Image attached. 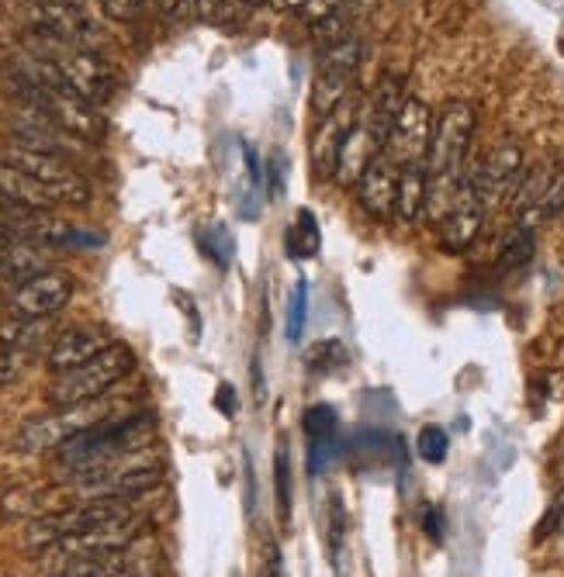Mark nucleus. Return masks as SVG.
Returning a JSON list of instances; mask_svg holds the SVG:
<instances>
[{
  "instance_id": "obj_18",
  "label": "nucleus",
  "mask_w": 564,
  "mask_h": 577,
  "mask_svg": "<svg viewBox=\"0 0 564 577\" xmlns=\"http://www.w3.org/2000/svg\"><path fill=\"white\" fill-rule=\"evenodd\" d=\"M429 197V170L426 163H405L399 166V194H395V215L405 221H416L426 211Z\"/></svg>"
},
{
  "instance_id": "obj_16",
  "label": "nucleus",
  "mask_w": 564,
  "mask_h": 577,
  "mask_svg": "<svg viewBox=\"0 0 564 577\" xmlns=\"http://www.w3.org/2000/svg\"><path fill=\"white\" fill-rule=\"evenodd\" d=\"M0 194H4L8 201L21 211H49L53 208L49 187L42 181H35L32 173L18 170L4 160H0Z\"/></svg>"
},
{
  "instance_id": "obj_1",
  "label": "nucleus",
  "mask_w": 564,
  "mask_h": 577,
  "mask_svg": "<svg viewBox=\"0 0 564 577\" xmlns=\"http://www.w3.org/2000/svg\"><path fill=\"white\" fill-rule=\"evenodd\" d=\"M133 367H136L133 349L122 343H112L107 349H101L94 360H87L67 373H56L49 384V402L56 408L87 405V402H94V397H101L104 391H112Z\"/></svg>"
},
{
  "instance_id": "obj_29",
  "label": "nucleus",
  "mask_w": 564,
  "mask_h": 577,
  "mask_svg": "<svg viewBox=\"0 0 564 577\" xmlns=\"http://www.w3.org/2000/svg\"><path fill=\"white\" fill-rule=\"evenodd\" d=\"M447 450H450L447 429L426 426V429L419 432V457H423L426 463H444V460H447Z\"/></svg>"
},
{
  "instance_id": "obj_14",
  "label": "nucleus",
  "mask_w": 564,
  "mask_h": 577,
  "mask_svg": "<svg viewBox=\"0 0 564 577\" xmlns=\"http://www.w3.org/2000/svg\"><path fill=\"white\" fill-rule=\"evenodd\" d=\"M381 152L378 139H375V131L367 128V122H354L350 131H346V139L339 146V157H336V170L333 176L343 184V187H357L360 181V173L367 170V163H371L375 157Z\"/></svg>"
},
{
  "instance_id": "obj_43",
  "label": "nucleus",
  "mask_w": 564,
  "mask_h": 577,
  "mask_svg": "<svg viewBox=\"0 0 564 577\" xmlns=\"http://www.w3.org/2000/svg\"><path fill=\"white\" fill-rule=\"evenodd\" d=\"M14 239V232H11V226H8V221H0V250H4L8 246V242Z\"/></svg>"
},
{
  "instance_id": "obj_44",
  "label": "nucleus",
  "mask_w": 564,
  "mask_h": 577,
  "mask_svg": "<svg viewBox=\"0 0 564 577\" xmlns=\"http://www.w3.org/2000/svg\"><path fill=\"white\" fill-rule=\"evenodd\" d=\"M250 8H260V4H271V0H246Z\"/></svg>"
},
{
  "instance_id": "obj_39",
  "label": "nucleus",
  "mask_w": 564,
  "mask_h": 577,
  "mask_svg": "<svg viewBox=\"0 0 564 577\" xmlns=\"http://www.w3.org/2000/svg\"><path fill=\"white\" fill-rule=\"evenodd\" d=\"M219 408H222V415H235V391L229 384L219 388Z\"/></svg>"
},
{
  "instance_id": "obj_20",
  "label": "nucleus",
  "mask_w": 564,
  "mask_h": 577,
  "mask_svg": "<svg viewBox=\"0 0 564 577\" xmlns=\"http://www.w3.org/2000/svg\"><path fill=\"white\" fill-rule=\"evenodd\" d=\"M346 131H350V122H346L343 115V104L333 111V115H325L319 131H315V139H312V152H315V170L325 173V176H333L336 170V157H339V146L346 139Z\"/></svg>"
},
{
  "instance_id": "obj_11",
  "label": "nucleus",
  "mask_w": 564,
  "mask_h": 577,
  "mask_svg": "<svg viewBox=\"0 0 564 577\" xmlns=\"http://www.w3.org/2000/svg\"><path fill=\"white\" fill-rule=\"evenodd\" d=\"M519 173H523V149H519L516 142H503V146H495L488 152L485 163L479 166V173L471 176V184L488 208L492 201H498V197H506L513 191Z\"/></svg>"
},
{
  "instance_id": "obj_33",
  "label": "nucleus",
  "mask_w": 564,
  "mask_h": 577,
  "mask_svg": "<svg viewBox=\"0 0 564 577\" xmlns=\"http://www.w3.org/2000/svg\"><path fill=\"white\" fill-rule=\"evenodd\" d=\"M25 363H28V353L0 346V384H11V381H18L21 370H25Z\"/></svg>"
},
{
  "instance_id": "obj_27",
  "label": "nucleus",
  "mask_w": 564,
  "mask_h": 577,
  "mask_svg": "<svg viewBox=\"0 0 564 577\" xmlns=\"http://www.w3.org/2000/svg\"><path fill=\"white\" fill-rule=\"evenodd\" d=\"M564 211V173H554V181H551V187H548V194H544V201L537 205V211L533 215H527L519 226H533V221H544V218H554V215H561Z\"/></svg>"
},
{
  "instance_id": "obj_8",
  "label": "nucleus",
  "mask_w": 564,
  "mask_h": 577,
  "mask_svg": "<svg viewBox=\"0 0 564 577\" xmlns=\"http://www.w3.org/2000/svg\"><path fill=\"white\" fill-rule=\"evenodd\" d=\"M73 277L70 274H59V270H46L25 284H18L8 304H11V315L18 319H53L56 312L70 304L73 298Z\"/></svg>"
},
{
  "instance_id": "obj_15",
  "label": "nucleus",
  "mask_w": 564,
  "mask_h": 577,
  "mask_svg": "<svg viewBox=\"0 0 564 577\" xmlns=\"http://www.w3.org/2000/svg\"><path fill=\"white\" fill-rule=\"evenodd\" d=\"M0 160L18 166V170H25V173H32L35 181H42V184H67V181H73V176H80V173H73L70 163H62L56 152L35 149V146H25V142L8 146Z\"/></svg>"
},
{
  "instance_id": "obj_28",
  "label": "nucleus",
  "mask_w": 564,
  "mask_h": 577,
  "mask_svg": "<svg viewBox=\"0 0 564 577\" xmlns=\"http://www.w3.org/2000/svg\"><path fill=\"white\" fill-rule=\"evenodd\" d=\"M343 543H346V512H343V498H330V557L339 570L343 564Z\"/></svg>"
},
{
  "instance_id": "obj_22",
  "label": "nucleus",
  "mask_w": 564,
  "mask_h": 577,
  "mask_svg": "<svg viewBox=\"0 0 564 577\" xmlns=\"http://www.w3.org/2000/svg\"><path fill=\"white\" fill-rule=\"evenodd\" d=\"M533 250H537V239H533V229L530 226H516L506 239L503 246H498V270H519L523 263L533 259Z\"/></svg>"
},
{
  "instance_id": "obj_26",
  "label": "nucleus",
  "mask_w": 564,
  "mask_h": 577,
  "mask_svg": "<svg viewBox=\"0 0 564 577\" xmlns=\"http://www.w3.org/2000/svg\"><path fill=\"white\" fill-rule=\"evenodd\" d=\"M306 322H309V284L298 280L295 284V295H291V304H288V343L301 339Z\"/></svg>"
},
{
  "instance_id": "obj_40",
  "label": "nucleus",
  "mask_w": 564,
  "mask_h": 577,
  "mask_svg": "<svg viewBox=\"0 0 564 577\" xmlns=\"http://www.w3.org/2000/svg\"><path fill=\"white\" fill-rule=\"evenodd\" d=\"M153 4H157L166 18H177V14H184L187 0H153Z\"/></svg>"
},
{
  "instance_id": "obj_4",
  "label": "nucleus",
  "mask_w": 564,
  "mask_h": 577,
  "mask_svg": "<svg viewBox=\"0 0 564 577\" xmlns=\"http://www.w3.org/2000/svg\"><path fill=\"white\" fill-rule=\"evenodd\" d=\"M18 83H21V94L28 97V107L53 118L67 136H77L87 142L104 139V118L97 115V107L91 101H83L77 91H46V86H35L21 77H18Z\"/></svg>"
},
{
  "instance_id": "obj_12",
  "label": "nucleus",
  "mask_w": 564,
  "mask_h": 577,
  "mask_svg": "<svg viewBox=\"0 0 564 577\" xmlns=\"http://www.w3.org/2000/svg\"><path fill=\"white\" fill-rule=\"evenodd\" d=\"M399 194V166L388 157H375L357 181V201L371 218H392Z\"/></svg>"
},
{
  "instance_id": "obj_2",
  "label": "nucleus",
  "mask_w": 564,
  "mask_h": 577,
  "mask_svg": "<svg viewBox=\"0 0 564 577\" xmlns=\"http://www.w3.org/2000/svg\"><path fill=\"white\" fill-rule=\"evenodd\" d=\"M35 56L49 59L59 66V73L67 77V83L73 86V91L91 101V104H104L107 97H112L115 91V77L112 70L97 59V53L91 49H80V46H70V42H62L56 35H46L42 32V42H32L28 46Z\"/></svg>"
},
{
  "instance_id": "obj_13",
  "label": "nucleus",
  "mask_w": 564,
  "mask_h": 577,
  "mask_svg": "<svg viewBox=\"0 0 564 577\" xmlns=\"http://www.w3.org/2000/svg\"><path fill=\"white\" fill-rule=\"evenodd\" d=\"M38 28L46 35H56L62 42L80 49H97V28L91 25V18L77 11L73 4H62V0H38Z\"/></svg>"
},
{
  "instance_id": "obj_3",
  "label": "nucleus",
  "mask_w": 564,
  "mask_h": 577,
  "mask_svg": "<svg viewBox=\"0 0 564 577\" xmlns=\"http://www.w3.org/2000/svg\"><path fill=\"white\" fill-rule=\"evenodd\" d=\"M474 136V107L464 101H447L433 118V136L426 149L429 176H461L468 146Z\"/></svg>"
},
{
  "instance_id": "obj_42",
  "label": "nucleus",
  "mask_w": 564,
  "mask_h": 577,
  "mask_svg": "<svg viewBox=\"0 0 564 577\" xmlns=\"http://www.w3.org/2000/svg\"><path fill=\"white\" fill-rule=\"evenodd\" d=\"M18 211H21V208H14V205L8 201V197H4V194H0V221H11V218H14Z\"/></svg>"
},
{
  "instance_id": "obj_34",
  "label": "nucleus",
  "mask_w": 564,
  "mask_h": 577,
  "mask_svg": "<svg viewBox=\"0 0 564 577\" xmlns=\"http://www.w3.org/2000/svg\"><path fill=\"white\" fill-rule=\"evenodd\" d=\"M56 577H115L112 570H104L97 557H77L70 564H62Z\"/></svg>"
},
{
  "instance_id": "obj_9",
  "label": "nucleus",
  "mask_w": 564,
  "mask_h": 577,
  "mask_svg": "<svg viewBox=\"0 0 564 577\" xmlns=\"http://www.w3.org/2000/svg\"><path fill=\"white\" fill-rule=\"evenodd\" d=\"M482 221H485V201L479 197V191H474V184L464 181L458 201H453V208L440 221V246L447 253L471 250V242L482 232Z\"/></svg>"
},
{
  "instance_id": "obj_10",
  "label": "nucleus",
  "mask_w": 564,
  "mask_h": 577,
  "mask_svg": "<svg viewBox=\"0 0 564 577\" xmlns=\"http://www.w3.org/2000/svg\"><path fill=\"white\" fill-rule=\"evenodd\" d=\"M112 346L107 339V332L101 325H73L67 332H59V336L49 343V353H46V367L53 373H67L87 360H94L101 349Z\"/></svg>"
},
{
  "instance_id": "obj_31",
  "label": "nucleus",
  "mask_w": 564,
  "mask_h": 577,
  "mask_svg": "<svg viewBox=\"0 0 564 577\" xmlns=\"http://www.w3.org/2000/svg\"><path fill=\"white\" fill-rule=\"evenodd\" d=\"M205 250H208V256L219 263V266H229L232 263V235H229V229L226 226H215L211 232H205Z\"/></svg>"
},
{
  "instance_id": "obj_17",
  "label": "nucleus",
  "mask_w": 564,
  "mask_h": 577,
  "mask_svg": "<svg viewBox=\"0 0 564 577\" xmlns=\"http://www.w3.org/2000/svg\"><path fill=\"white\" fill-rule=\"evenodd\" d=\"M49 270V256L42 250V242L28 239H11L4 250H0V277L11 280L14 287L25 284L38 274Z\"/></svg>"
},
{
  "instance_id": "obj_25",
  "label": "nucleus",
  "mask_w": 564,
  "mask_h": 577,
  "mask_svg": "<svg viewBox=\"0 0 564 577\" xmlns=\"http://www.w3.org/2000/svg\"><path fill=\"white\" fill-rule=\"evenodd\" d=\"M274 481H277V512H280V522H288V512H291V463H288V447H285V442L277 447Z\"/></svg>"
},
{
  "instance_id": "obj_32",
  "label": "nucleus",
  "mask_w": 564,
  "mask_h": 577,
  "mask_svg": "<svg viewBox=\"0 0 564 577\" xmlns=\"http://www.w3.org/2000/svg\"><path fill=\"white\" fill-rule=\"evenodd\" d=\"M306 432H309V439L312 436H325V432H336V412L330 408V405H315V408H309L306 412Z\"/></svg>"
},
{
  "instance_id": "obj_19",
  "label": "nucleus",
  "mask_w": 564,
  "mask_h": 577,
  "mask_svg": "<svg viewBox=\"0 0 564 577\" xmlns=\"http://www.w3.org/2000/svg\"><path fill=\"white\" fill-rule=\"evenodd\" d=\"M402 104H405L402 80H399V77H384V80L378 83L375 97H371V118H367V128L375 131L378 146H384V139H388V131H392Z\"/></svg>"
},
{
  "instance_id": "obj_7",
  "label": "nucleus",
  "mask_w": 564,
  "mask_h": 577,
  "mask_svg": "<svg viewBox=\"0 0 564 577\" xmlns=\"http://www.w3.org/2000/svg\"><path fill=\"white\" fill-rule=\"evenodd\" d=\"M429 136H433V115L429 107L419 97H405L399 118L388 131V139L381 146V152L395 166L405 163H426V149H429Z\"/></svg>"
},
{
  "instance_id": "obj_24",
  "label": "nucleus",
  "mask_w": 564,
  "mask_h": 577,
  "mask_svg": "<svg viewBox=\"0 0 564 577\" xmlns=\"http://www.w3.org/2000/svg\"><path fill=\"white\" fill-rule=\"evenodd\" d=\"M343 453L339 432H325V436H312L309 439V474L330 471V463Z\"/></svg>"
},
{
  "instance_id": "obj_38",
  "label": "nucleus",
  "mask_w": 564,
  "mask_h": 577,
  "mask_svg": "<svg viewBox=\"0 0 564 577\" xmlns=\"http://www.w3.org/2000/svg\"><path fill=\"white\" fill-rule=\"evenodd\" d=\"M264 577H285V557H280V550L274 543H271L267 564H264Z\"/></svg>"
},
{
  "instance_id": "obj_35",
  "label": "nucleus",
  "mask_w": 564,
  "mask_h": 577,
  "mask_svg": "<svg viewBox=\"0 0 564 577\" xmlns=\"http://www.w3.org/2000/svg\"><path fill=\"white\" fill-rule=\"evenodd\" d=\"M97 4L107 18H118V21H133L142 8L139 0H97Z\"/></svg>"
},
{
  "instance_id": "obj_45",
  "label": "nucleus",
  "mask_w": 564,
  "mask_h": 577,
  "mask_svg": "<svg viewBox=\"0 0 564 577\" xmlns=\"http://www.w3.org/2000/svg\"><path fill=\"white\" fill-rule=\"evenodd\" d=\"M557 477H561V484H564V460L557 463Z\"/></svg>"
},
{
  "instance_id": "obj_36",
  "label": "nucleus",
  "mask_w": 564,
  "mask_h": 577,
  "mask_svg": "<svg viewBox=\"0 0 564 577\" xmlns=\"http://www.w3.org/2000/svg\"><path fill=\"white\" fill-rule=\"evenodd\" d=\"M333 11H339V0H306V8H301V18L315 25V21L330 18Z\"/></svg>"
},
{
  "instance_id": "obj_30",
  "label": "nucleus",
  "mask_w": 564,
  "mask_h": 577,
  "mask_svg": "<svg viewBox=\"0 0 564 577\" xmlns=\"http://www.w3.org/2000/svg\"><path fill=\"white\" fill-rule=\"evenodd\" d=\"M312 28V38L319 42V46H336V42H343V38H350V32H346V21L339 18V11H333L330 18H322V21H315V25H309Z\"/></svg>"
},
{
  "instance_id": "obj_41",
  "label": "nucleus",
  "mask_w": 564,
  "mask_h": 577,
  "mask_svg": "<svg viewBox=\"0 0 564 577\" xmlns=\"http://www.w3.org/2000/svg\"><path fill=\"white\" fill-rule=\"evenodd\" d=\"M271 4H274L277 11H298V14H301V8H306V0H271Z\"/></svg>"
},
{
  "instance_id": "obj_21",
  "label": "nucleus",
  "mask_w": 564,
  "mask_h": 577,
  "mask_svg": "<svg viewBox=\"0 0 564 577\" xmlns=\"http://www.w3.org/2000/svg\"><path fill=\"white\" fill-rule=\"evenodd\" d=\"M551 181H554V170L544 166V163L516 176V184H513V191H509V205H513V211L519 215V221L537 211V205L544 201V194H548Z\"/></svg>"
},
{
  "instance_id": "obj_5",
  "label": "nucleus",
  "mask_w": 564,
  "mask_h": 577,
  "mask_svg": "<svg viewBox=\"0 0 564 577\" xmlns=\"http://www.w3.org/2000/svg\"><path fill=\"white\" fill-rule=\"evenodd\" d=\"M360 66V42L350 35L336 42V46L325 49L322 56V73L315 80V91H312V111L315 115H333V111L346 101V91H350V80Z\"/></svg>"
},
{
  "instance_id": "obj_23",
  "label": "nucleus",
  "mask_w": 564,
  "mask_h": 577,
  "mask_svg": "<svg viewBox=\"0 0 564 577\" xmlns=\"http://www.w3.org/2000/svg\"><path fill=\"white\" fill-rule=\"evenodd\" d=\"M319 250H322V232L315 226L312 211L301 208L298 218H295V226L288 229V253L295 259H312V256H319Z\"/></svg>"
},
{
  "instance_id": "obj_6",
  "label": "nucleus",
  "mask_w": 564,
  "mask_h": 577,
  "mask_svg": "<svg viewBox=\"0 0 564 577\" xmlns=\"http://www.w3.org/2000/svg\"><path fill=\"white\" fill-rule=\"evenodd\" d=\"M91 405H94V402L73 405V408H56V412H49V415L28 418L25 426L18 429V436H14V450H21V453L59 450L70 436H77L80 429H87V426H94V422H101V418L87 415V408H91Z\"/></svg>"
},
{
  "instance_id": "obj_37",
  "label": "nucleus",
  "mask_w": 564,
  "mask_h": 577,
  "mask_svg": "<svg viewBox=\"0 0 564 577\" xmlns=\"http://www.w3.org/2000/svg\"><path fill=\"white\" fill-rule=\"evenodd\" d=\"M423 529H426V536L429 540H444V512L440 508H426V516H423Z\"/></svg>"
}]
</instances>
